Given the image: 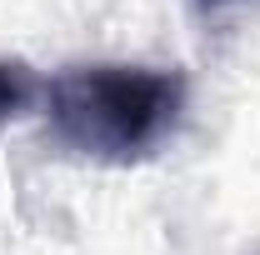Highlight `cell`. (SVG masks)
Masks as SVG:
<instances>
[{"instance_id":"cell-1","label":"cell","mask_w":260,"mask_h":255,"mask_svg":"<svg viewBox=\"0 0 260 255\" xmlns=\"http://www.w3.org/2000/svg\"><path fill=\"white\" fill-rule=\"evenodd\" d=\"M40 105L65 150L130 165L175 135L185 115V75L155 65H65L45 80Z\"/></svg>"},{"instance_id":"cell-2","label":"cell","mask_w":260,"mask_h":255,"mask_svg":"<svg viewBox=\"0 0 260 255\" xmlns=\"http://www.w3.org/2000/svg\"><path fill=\"white\" fill-rule=\"evenodd\" d=\"M45 90V80H35V70L25 60H0V120L25 115Z\"/></svg>"},{"instance_id":"cell-3","label":"cell","mask_w":260,"mask_h":255,"mask_svg":"<svg viewBox=\"0 0 260 255\" xmlns=\"http://www.w3.org/2000/svg\"><path fill=\"white\" fill-rule=\"evenodd\" d=\"M255 10H260V0H195V15L205 25H230V20H245Z\"/></svg>"}]
</instances>
